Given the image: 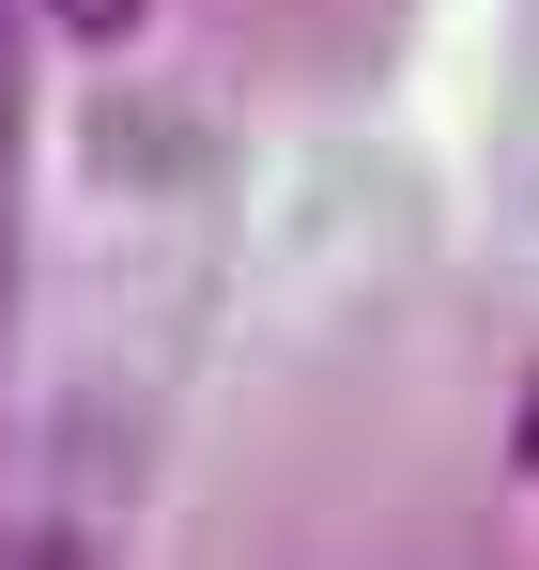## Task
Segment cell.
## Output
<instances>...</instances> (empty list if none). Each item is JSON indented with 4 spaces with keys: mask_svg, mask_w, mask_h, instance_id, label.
<instances>
[{
    "mask_svg": "<svg viewBox=\"0 0 539 570\" xmlns=\"http://www.w3.org/2000/svg\"><path fill=\"white\" fill-rule=\"evenodd\" d=\"M16 570H108V556H92L78 524H62V540H16Z\"/></svg>",
    "mask_w": 539,
    "mask_h": 570,
    "instance_id": "obj_2",
    "label": "cell"
},
{
    "mask_svg": "<svg viewBox=\"0 0 539 570\" xmlns=\"http://www.w3.org/2000/svg\"><path fill=\"white\" fill-rule=\"evenodd\" d=\"M509 463H525V478H539V385H525V416H509Z\"/></svg>",
    "mask_w": 539,
    "mask_h": 570,
    "instance_id": "obj_3",
    "label": "cell"
},
{
    "mask_svg": "<svg viewBox=\"0 0 539 570\" xmlns=\"http://www.w3.org/2000/svg\"><path fill=\"white\" fill-rule=\"evenodd\" d=\"M47 16H62V31H78V47H124V31H139V16H155V0H47Z\"/></svg>",
    "mask_w": 539,
    "mask_h": 570,
    "instance_id": "obj_1",
    "label": "cell"
}]
</instances>
